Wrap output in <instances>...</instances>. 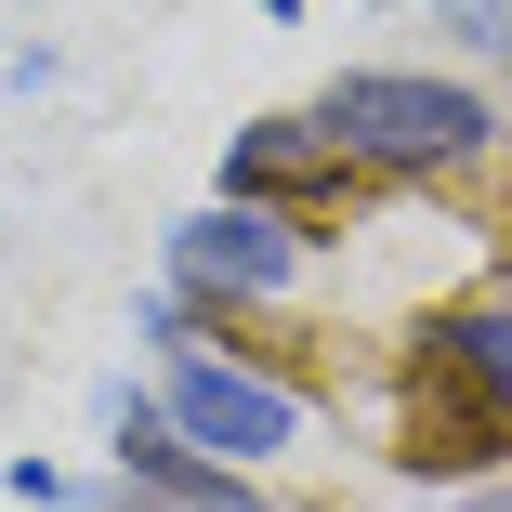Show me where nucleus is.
<instances>
[{"label": "nucleus", "mask_w": 512, "mask_h": 512, "mask_svg": "<svg viewBox=\"0 0 512 512\" xmlns=\"http://www.w3.org/2000/svg\"><path fill=\"white\" fill-rule=\"evenodd\" d=\"M158 263H171L184 302H276V289L302 276V237H289L276 211H250V197H211V211H184V224L158 237Z\"/></svg>", "instance_id": "nucleus-3"}, {"label": "nucleus", "mask_w": 512, "mask_h": 512, "mask_svg": "<svg viewBox=\"0 0 512 512\" xmlns=\"http://www.w3.org/2000/svg\"><path fill=\"white\" fill-rule=\"evenodd\" d=\"M316 132H329V145H342L355 171L434 184V171L486 158L499 106H486V92H460V79H421V66H342V79L316 92Z\"/></svg>", "instance_id": "nucleus-1"}, {"label": "nucleus", "mask_w": 512, "mask_h": 512, "mask_svg": "<svg viewBox=\"0 0 512 512\" xmlns=\"http://www.w3.org/2000/svg\"><path fill=\"white\" fill-rule=\"evenodd\" d=\"M434 355H447V368L499 407V421H512V302H460V316L434 329Z\"/></svg>", "instance_id": "nucleus-5"}, {"label": "nucleus", "mask_w": 512, "mask_h": 512, "mask_svg": "<svg viewBox=\"0 0 512 512\" xmlns=\"http://www.w3.org/2000/svg\"><path fill=\"white\" fill-rule=\"evenodd\" d=\"M158 407H171V434H184L197 460H276V447H302V394L263 381V368H237V355H211V342L171 355Z\"/></svg>", "instance_id": "nucleus-2"}, {"label": "nucleus", "mask_w": 512, "mask_h": 512, "mask_svg": "<svg viewBox=\"0 0 512 512\" xmlns=\"http://www.w3.org/2000/svg\"><path fill=\"white\" fill-rule=\"evenodd\" d=\"M119 512H276L237 460H211V473H197V486H171V499H119Z\"/></svg>", "instance_id": "nucleus-6"}, {"label": "nucleus", "mask_w": 512, "mask_h": 512, "mask_svg": "<svg viewBox=\"0 0 512 512\" xmlns=\"http://www.w3.org/2000/svg\"><path fill=\"white\" fill-rule=\"evenodd\" d=\"M355 184V158L316 132V119H250L237 145H224V197H250V211H329V197Z\"/></svg>", "instance_id": "nucleus-4"}, {"label": "nucleus", "mask_w": 512, "mask_h": 512, "mask_svg": "<svg viewBox=\"0 0 512 512\" xmlns=\"http://www.w3.org/2000/svg\"><path fill=\"white\" fill-rule=\"evenodd\" d=\"M473 512H512V486H486V499H473Z\"/></svg>", "instance_id": "nucleus-7"}]
</instances>
